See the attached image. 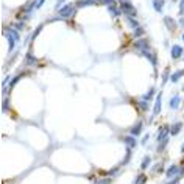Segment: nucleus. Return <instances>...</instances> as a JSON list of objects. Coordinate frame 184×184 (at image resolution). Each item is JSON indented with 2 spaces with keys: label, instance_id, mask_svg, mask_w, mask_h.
<instances>
[{
  "label": "nucleus",
  "instance_id": "37",
  "mask_svg": "<svg viewBox=\"0 0 184 184\" xmlns=\"http://www.w3.org/2000/svg\"><path fill=\"white\" fill-rule=\"evenodd\" d=\"M183 41H184V34H183Z\"/></svg>",
  "mask_w": 184,
  "mask_h": 184
},
{
  "label": "nucleus",
  "instance_id": "4",
  "mask_svg": "<svg viewBox=\"0 0 184 184\" xmlns=\"http://www.w3.org/2000/svg\"><path fill=\"white\" fill-rule=\"evenodd\" d=\"M169 133H170L169 125H162V126H159V129H158V136H156V140H158L159 144L164 142L165 139H169Z\"/></svg>",
  "mask_w": 184,
  "mask_h": 184
},
{
  "label": "nucleus",
  "instance_id": "22",
  "mask_svg": "<svg viewBox=\"0 0 184 184\" xmlns=\"http://www.w3.org/2000/svg\"><path fill=\"white\" fill-rule=\"evenodd\" d=\"M153 94H155V89L151 88V89L147 92V94L144 95V100H145V101H150V100H151V97H153Z\"/></svg>",
  "mask_w": 184,
  "mask_h": 184
},
{
  "label": "nucleus",
  "instance_id": "18",
  "mask_svg": "<svg viewBox=\"0 0 184 184\" xmlns=\"http://www.w3.org/2000/svg\"><path fill=\"white\" fill-rule=\"evenodd\" d=\"M183 73H184L183 70H178V72H175V73H173L172 77H170V80L173 81V83H176V81H178V80H180V78L183 77Z\"/></svg>",
  "mask_w": 184,
  "mask_h": 184
},
{
  "label": "nucleus",
  "instance_id": "32",
  "mask_svg": "<svg viewBox=\"0 0 184 184\" xmlns=\"http://www.w3.org/2000/svg\"><path fill=\"white\" fill-rule=\"evenodd\" d=\"M24 27H25V25H24L22 22H20V24H17V25H16V30H22Z\"/></svg>",
  "mask_w": 184,
  "mask_h": 184
},
{
  "label": "nucleus",
  "instance_id": "11",
  "mask_svg": "<svg viewBox=\"0 0 184 184\" xmlns=\"http://www.w3.org/2000/svg\"><path fill=\"white\" fill-rule=\"evenodd\" d=\"M142 125H144L142 122H137L136 125H134V126L131 128V136H134V137L139 136V134H140V129H142Z\"/></svg>",
  "mask_w": 184,
  "mask_h": 184
},
{
  "label": "nucleus",
  "instance_id": "6",
  "mask_svg": "<svg viewBox=\"0 0 184 184\" xmlns=\"http://www.w3.org/2000/svg\"><path fill=\"white\" fill-rule=\"evenodd\" d=\"M134 48H137V50L144 52V50H148L150 45H148V42L145 41V39H137L136 42H134Z\"/></svg>",
  "mask_w": 184,
  "mask_h": 184
},
{
  "label": "nucleus",
  "instance_id": "20",
  "mask_svg": "<svg viewBox=\"0 0 184 184\" xmlns=\"http://www.w3.org/2000/svg\"><path fill=\"white\" fill-rule=\"evenodd\" d=\"M126 20H128V24H129V27H131L133 30H136V28H139V24L136 22L134 19H131V16H128L126 17Z\"/></svg>",
  "mask_w": 184,
  "mask_h": 184
},
{
  "label": "nucleus",
  "instance_id": "35",
  "mask_svg": "<svg viewBox=\"0 0 184 184\" xmlns=\"http://www.w3.org/2000/svg\"><path fill=\"white\" fill-rule=\"evenodd\" d=\"M180 24H181V25H183V27H184V17H183V19H181V20H180Z\"/></svg>",
  "mask_w": 184,
  "mask_h": 184
},
{
  "label": "nucleus",
  "instance_id": "27",
  "mask_svg": "<svg viewBox=\"0 0 184 184\" xmlns=\"http://www.w3.org/2000/svg\"><path fill=\"white\" fill-rule=\"evenodd\" d=\"M2 109H3V112H6V111H8V98H5V100H3V106H2Z\"/></svg>",
  "mask_w": 184,
  "mask_h": 184
},
{
  "label": "nucleus",
  "instance_id": "24",
  "mask_svg": "<svg viewBox=\"0 0 184 184\" xmlns=\"http://www.w3.org/2000/svg\"><path fill=\"white\" fill-rule=\"evenodd\" d=\"M139 108H140V111H144V112L148 111V101H145V100L140 101V103H139Z\"/></svg>",
  "mask_w": 184,
  "mask_h": 184
},
{
  "label": "nucleus",
  "instance_id": "16",
  "mask_svg": "<svg viewBox=\"0 0 184 184\" xmlns=\"http://www.w3.org/2000/svg\"><path fill=\"white\" fill-rule=\"evenodd\" d=\"M150 162H151V158H150V156H145V158L142 159V164H140V169L145 170V169L150 165Z\"/></svg>",
  "mask_w": 184,
  "mask_h": 184
},
{
  "label": "nucleus",
  "instance_id": "36",
  "mask_svg": "<svg viewBox=\"0 0 184 184\" xmlns=\"http://www.w3.org/2000/svg\"><path fill=\"white\" fill-rule=\"evenodd\" d=\"M181 153H184V144L181 145Z\"/></svg>",
  "mask_w": 184,
  "mask_h": 184
},
{
  "label": "nucleus",
  "instance_id": "13",
  "mask_svg": "<svg viewBox=\"0 0 184 184\" xmlns=\"http://www.w3.org/2000/svg\"><path fill=\"white\" fill-rule=\"evenodd\" d=\"M108 9H109V13H111V16H120V13H122V9L120 8H117L116 5H109V6H108Z\"/></svg>",
  "mask_w": 184,
  "mask_h": 184
},
{
  "label": "nucleus",
  "instance_id": "25",
  "mask_svg": "<svg viewBox=\"0 0 184 184\" xmlns=\"http://www.w3.org/2000/svg\"><path fill=\"white\" fill-rule=\"evenodd\" d=\"M94 2H97V0H83V2H78V6H86V5L94 3Z\"/></svg>",
  "mask_w": 184,
  "mask_h": 184
},
{
  "label": "nucleus",
  "instance_id": "1",
  "mask_svg": "<svg viewBox=\"0 0 184 184\" xmlns=\"http://www.w3.org/2000/svg\"><path fill=\"white\" fill-rule=\"evenodd\" d=\"M5 36H6V41H8V52L11 53L13 50H14V47H16V44L20 41V36H19V33H17V30H14V28H11V27H8V28H5Z\"/></svg>",
  "mask_w": 184,
  "mask_h": 184
},
{
  "label": "nucleus",
  "instance_id": "10",
  "mask_svg": "<svg viewBox=\"0 0 184 184\" xmlns=\"http://www.w3.org/2000/svg\"><path fill=\"white\" fill-rule=\"evenodd\" d=\"M170 53H172V58L173 59H178V58H181V55H183V48L180 45H173Z\"/></svg>",
  "mask_w": 184,
  "mask_h": 184
},
{
  "label": "nucleus",
  "instance_id": "26",
  "mask_svg": "<svg viewBox=\"0 0 184 184\" xmlns=\"http://www.w3.org/2000/svg\"><path fill=\"white\" fill-rule=\"evenodd\" d=\"M20 77H22V75H19V77H16V78H14V80L11 81V84H9V88H14V86H16V84H17V83H19V80H20Z\"/></svg>",
  "mask_w": 184,
  "mask_h": 184
},
{
  "label": "nucleus",
  "instance_id": "34",
  "mask_svg": "<svg viewBox=\"0 0 184 184\" xmlns=\"http://www.w3.org/2000/svg\"><path fill=\"white\" fill-rule=\"evenodd\" d=\"M98 184H109V180H101Z\"/></svg>",
  "mask_w": 184,
  "mask_h": 184
},
{
  "label": "nucleus",
  "instance_id": "14",
  "mask_svg": "<svg viewBox=\"0 0 184 184\" xmlns=\"http://www.w3.org/2000/svg\"><path fill=\"white\" fill-rule=\"evenodd\" d=\"M145 181H147V176H145L144 173H139V175L134 178L133 184H145Z\"/></svg>",
  "mask_w": 184,
  "mask_h": 184
},
{
  "label": "nucleus",
  "instance_id": "17",
  "mask_svg": "<svg viewBox=\"0 0 184 184\" xmlns=\"http://www.w3.org/2000/svg\"><path fill=\"white\" fill-rule=\"evenodd\" d=\"M180 128H181V123H175V125L170 128V134L172 136H176V134L180 133Z\"/></svg>",
  "mask_w": 184,
  "mask_h": 184
},
{
  "label": "nucleus",
  "instance_id": "23",
  "mask_svg": "<svg viewBox=\"0 0 184 184\" xmlns=\"http://www.w3.org/2000/svg\"><path fill=\"white\" fill-rule=\"evenodd\" d=\"M25 63L28 64V66H30V64H34V63H36V58L31 55V53H28V55H27V61H25Z\"/></svg>",
  "mask_w": 184,
  "mask_h": 184
},
{
  "label": "nucleus",
  "instance_id": "3",
  "mask_svg": "<svg viewBox=\"0 0 184 184\" xmlns=\"http://www.w3.org/2000/svg\"><path fill=\"white\" fill-rule=\"evenodd\" d=\"M119 5H120L122 11L126 13L128 16H134V14H136V9H134V6L128 2V0H119Z\"/></svg>",
  "mask_w": 184,
  "mask_h": 184
},
{
  "label": "nucleus",
  "instance_id": "12",
  "mask_svg": "<svg viewBox=\"0 0 184 184\" xmlns=\"http://www.w3.org/2000/svg\"><path fill=\"white\" fill-rule=\"evenodd\" d=\"M180 103H181V97H180V95H175V97H173V98L170 100L169 106L172 108V109H176V108H178V105H180Z\"/></svg>",
  "mask_w": 184,
  "mask_h": 184
},
{
  "label": "nucleus",
  "instance_id": "2",
  "mask_svg": "<svg viewBox=\"0 0 184 184\" xmlns=\"http://www.w3.org/2000/svg\"><path fill=\"white\" fill-rule=\"evenodd\" d=\"M59 17H64V19H69V17H72V16L75 14V8L72 6V5H64V6L59 8Z\"/></svg>",
  "mask_w": 184,
  "mask_h": 184
},
{
  "label": "nucleus",
  "instance_id": "31",
  "mask_svg": "<svg viewBox=\"0 0 184 184\" xmlns=\"http://www.w3.org/2000/svg\"><path fill=\"white\" fill-rule=\"evenodd\" d=\"M8 80H9V75H6V78L3 80V83H2V86H3V89H5V86H6V83H8Z\"/></svg>",
  "mask_w": 184,
  "mask_h": 184
},
{
  "label": "nucleus",
  "instance_id": "15",
  "mask_svg": "<svg viewBox=\"0 0 184 184\" xmlns=\"http://www.w3.org/2000/svg\"><path fill=\"white\" fill-rule=\"evenodd\" d=\"M153 6L158 13H161L162 8H164V0H153Z\"/></svg>",
  "mask_w": 184,
  "mask_h": 184
},
{
  "label": "nucleus",
  "instance_id": "29",
  "mask_svg": "<svg viewBox=\"0 0 184 184\" xmlns=\"http://www.w3.org/2000/svg\"><path fill=\"white\" fill-rule=\"evenodd\" d=\"M180 14L184 16V0H181V2H180Z\"/></svg>",
  "mask_w": 184,
  "mask_h": 184
},
{
  "label": "nucleus",
  "instance_id": "21",
  "mask_svg": "<svg viewBox=\"0 0 184 184\" xmlns=\"http://www.w3.org/2000/svg\"><path fill=\"white\" fill-rule=\"evenodd\" d=\"M133 36L136 37V39H139L140 36H144V28H142V27H139V28L134 30V34H133Z\"/></svg>",
  "mask_w": 184,
  "mask_h": 184
},
{
  "label": "nucleus",
  "instance_id": "9",
  "mask_svg": "<svg viewBox=\"0 0 184 184\" xmlns=\"http://www.w3.org/2000/svg\"><path fill=\"white\" fill-rule=\"evenodd\" d=\"M123 142L126 144V148H129V150L136 147V137L134 136H125L123 137Z\"/></svg>",
  "mask_w": 184,
  "mask_h": 184
},
{
  "label": "nucleus",
  "instance_id": "19",
  "mask_svg": "<svg viewBox=\"0 0 184 184\" xmlns=\"http://www.w3.org/2000/svg\"><path fill=\"white\" fill-rule=\"evenodd\" d=\"M164 22H165V25L169 27L170 30H173V28H175V20H173L172 17H164Z\"/></svg>",
  "mask_w": 184,
  "mask_h": 184
},
{
  "label": "nucleus",
  "instance_id": "8",
  "mask_svg": "<svg viewBox=\"0 0 184 184\" xmlns=\"http://www.w3.org/2000/svg\"><path fill=\"white\" fill-rule=\"evenodd\" d=\"M140 53H142V55H144L145 58H148V59H150V63L153 64V66H156V64H158V58H156V55H153V53H151L150 48H148V50L140 52Z\"/></svg>",
  "mask_w": 184,
  "mask_h": 184
},
{
  "label": "nucleus",
  "instance_id": "28",
  "mask_svg": "<svg viewBox=\"0 0 184 184\" xmlns=\"http://www.w3.org/2000/svg\"><path fill=\"white\" fill-rule=\"evenodd\" d=\"M167 80H169V69L165 70V73H164V78H162V84H165L167 83Z\"/></svg>",
  "mask_w": 184,
  "mask_h": 184
},
{
  "label": "nucleus",
  "instance_id": "5",
  "mask_svg": "<svg viewBox=\"0 0 184 184\" xmlns=\"http://www.w3.org/2000/svg\"><path fill=\"white\" fill-rule=\"evenodd\" d=\"M165 176L169 178V180H172V178H175V176H181V169L178 165H170L165 172Z\"/></svg>",
  "mask_w": 184,
  "mask_h": 184
},
{
  "label": "nucleus",
  "instance_id": "33",
  "mask_svg": "<svg viewBox=\"0 0 184 184\" xmlns=\"http://www.w3.org/2000/svg\"><path fill=\"white\" fill-rule=\"evenodd\" d=\"M178 180H180V176H176V178H175V180H173V181H170V183H167V184H176V183H178Z\"/></svg>",
  "mask_w": 184,
  "mask_h": 184
},
{
  "label": "nucleus",
  "instance_id": "30",
  "mask_svg": "<svg viewBox=\"0 0 184 184\" xmlns=\"http://www.w3.org/2000/svg\"><path fill=\"white\" fill-rule=\"evenodd\" d=\"M148 137H150V134H145V136H144V139H142V145L148 142Z\"/></svg>",
  "mask_w": 184,
  "mask_h": 184
},
{
  "label": "nucleus",
  "instance_id": "7",
  "mask_svg": "<svg viewBox=\"0 0 184 184\" xmlns=\"http://www.w3.org/2000/svg\"><path fill=\"white\" fill-rule=\"evenodd\" d=\"M161 98H162V94L159 92V94L156 95V101H155V106H153V117L158 116L159 112H161V101H162Z\"/></svg>",
  "mask_w": 184,
  "mask_h": 184
}]
</instances>
